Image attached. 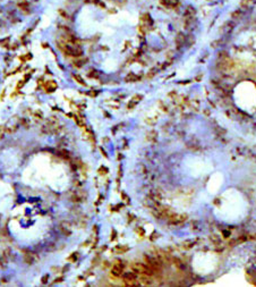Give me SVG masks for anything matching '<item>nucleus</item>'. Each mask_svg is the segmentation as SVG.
I'll use <instances>...</instances> for the list:
<instances>
[{"label": "nucleus", "mask_w": 256, "mask_h": 287, "mask_svg": "<svg viewBox=\"0 0 256 287\" xmlns=\"http://www.w3.org/2000/svg\"><path fill=\"white\" fill-rule=\"evenodd\" d=\"M67 228H68V227H65V225H64V224H61V225H60V230L62 231V234H64V235H66V236H69V235L72 234V231H70L69 229H67Z\"/></svg>", "instance_id": "nucleus-17"}, {"label": "nucleus", "mask_w": 256, "mask_h": 287, "mask_svg": "<svg viewBox=\"0 0 256 287\" xmlns=\"http://www.w3.org/2000/svg\"><path fill=\"white\" fill-rule=\"evenodd\" d=\"M211 240H212L214 243H217V244H220V242H221L220 238L217 236V235H212V236H211Z\"/></svg>", "instance_id": "nucleus-21"}, {"label": "nucleus", "mask_w": 256, "mask_h": 287, "mask_svg": "<svg viewBox=\"0 0 256 287\" xmlns=\"http://www.w3.org/2000/svg\"><path fill=\"white\" fill-rule=\"evenodd\" d=\"M123 278H124V280H136L137 273L134 272V271L125 272V273H123Z\"/></svg>", "instance_id": "nucleus-9"}, {"label": "nucleus", "mask_w": 256, "mask_h": 287, "mask_svg": "<svg viewBox=\"0 0 256 287\" xmlns=\"http://www.w3.org/2000/svg\"><path fill=\"white\" fill-rule=\"evenodd\" d=\"M48 279H49V276L45 275V276L42 278V284H47V283H48Z\"/></svg>", "instance_id": "nucleus-26"}, {"label": "nucleus", "mask_w": 256, "mask_h": 287, "mask_svg": "<svg viewBox=\"0 0 256 287\" xmlns=\"http://www.w3.org/2000/svg\"><path fill=\"white\" fill-rule=\"evenodd\" d=\"M73 77H74V79L78 83V84H81V85H83V86H86V83L84 82V79L82 78V77L79 76V75H77V74H74L73 75Z\"/></svg>", "instance_id": "nucleus-15"}, {"label": "nucleus", "mask_w": 256, "mask_h": 287, "mask_svg": "<svg viewBox=\"0 0 256 287\" xmlns=\"http://www.w3.org/2000/svg\"><path fill=\"white\" fill-rule=\"evenodd\" d=\"M84 199H85V195H81V192H75L72 194V196H70V200L73 201V202H82V201H84Z\"/></svg>", "instance_id": "nucleus-10"}, {"label": "nucleus", "mask_w": 256, "mask_h": 287, "mask_svg": "<svg viewBox=\"0 0 256 287\" xmlns=\"http://www.w3.org/2000/svg\"><path fill=\"white\" fill-rule=\"evenodd\" d=\"M124 265L121 263V261H119V260H117L116 261V263L113 265V267L111 269V273H112V276H114V277H121L123 276V273H124Z\"/></svg>", "instance_id": "nucleus-2"}, {"label": "nucleus", "mask_w": 256, "mask_h": 287, "mask_svg": "<svg viewBox=\"0 0 256 287\" xmlns=\"http://www.w3.org/2000/svg\"><path fill=\"white\" fill-rule=\"evenodd\" d=\"M114 251L117 252V253H119V254H121V253H124V252H127L128 251V248L127 246H117Z\"/></svg>", "instance_id": "nucleus-19"}, {"label": "nucleus", "mask_w": 256, "mask_h": 287, "mask_svg": "<svg viewBox=\"0 0 256 287\" xmlns=\"http://www.w3.org/2000/svg\"><path fill=\"white\" fill-rule=\"evenodd\" d=\"M222 234L224 235V237H226V238L230 236V231H228V230H223V231H222Z\"/></svg>", "instance_id": "nucleus-27"}, {"label": "nucleus", "mask_w": 256, "mask_h": 287, "mask_svg": "<svg viewBox=\"0 0 256 287\" xmlns=\"http://www.w3.org/2000/svg\"><path fill=\"white\" fill-rule=\"evenodd\" d=\"M89 76L94 77V78H98V77H99V74H98V72H96V71H91V72L89 73Z\"/></svg>", "instance_id": "nucleus-22"}, {"label": "nucleus", "mask_w": 256, "mask_h": 287, "mask_svg": "<svg viewBox=\"0 0 256 287\" xmlns=\"http://www.w3.org/2000/svg\"><path fill=\"white\" fill-rule=\"evenodd\" d=\"M34 116H37V119H42V118H43V115H42L41 111H35V113H34Z\"/></svg>", "instance_id": "nucleus-25"}, {"label": "nucleus", "mask_w": 256, "mask_h": 287, "mask_svg": "<svg viewBox=\"0 0 256 287\" xmlns=\"http://www.w3.org/2000/svg\"><path fill=\"white\" fill-rule=\"evenodd\" d=\"M58 85L55 81H47L45 83H43V89L47 93H52L57 90Z\"/></svg>", "instance_id": "nucleus-3"}, {"label": "nucleus", "mask_w": 256, "mask_h": 287, "mask_svg": "<svg viewBox=\"0 0 256 287\" xmlns=\"http://www.w3.org/2000/svg\"><path fill=\"white\" fill-rule=\"evenodd\" d=\"M140 282H141L143 285H151V284H152L151 276L145 275V273H141V276H140Z\"/></svg>", "instance_id": "nucleus-8"}, {"label": "nucleus", "mask_w": 256, "mask_h": 287, "mask_svg": "<svg viewBox=\"0 0 256 287\" xmlns=\"http://www.w3.org/2000/svg\"><path fill=\"white\" fill-rule=\"evenodd\" d=\"M89 61V59L87 58H81V59H76V60H74L73 61V65L75 67H77V68H81V67H83L86 62Z\"/></svg>", "instance_id": "nucleus-11"}, {"label": "nucleus", "mask_w": 256, "mask_h": 287, "mask_svg": "<svg viewBox=\"0 0 256 287\" xmlns=\"http://www.w3.org/2000/svg\"><path fill=\"white\" fill-rule=\"evenodd\" d=\"M142 99H143V96H141V94H135V96L131 98V100H130V101L137 104V103H138V102H140V101H141Z\"/></svg>", "instance_id": "nucleus-18"}, {"label": "nucleus", "mask_w": 256, "mask_h": 287, "mask_svg": "<svg viewBox=\"0 0 256 287\" xmlns=\"http://www.w3.org/2000/svg\"><path fill=\"white\" fill-rule=\"evenodd\" d=\"M195 241H193V240H190V241H186L185 243H184V248L185 249H190V248H193L194 245H195Z\"/></svg>", "instance_id": "nucleus-16"}, {"label": "nucleus", "mask_w": 256, "mask_h": 287, "mask_svg": "<svg viewBox=\"0 0 256 287\" xmlns=\"http://www.w3.org/2000/svg\"><path fill=\"white\" fill-rule=\"evenodd\" d=\"M240 15H241V12H240L239 9H237L236 12H234V13L231 14V17H232V18H238Z\"/></svg>", "instance_id": "nucleus-20"}, {"label": "nucleus", "mask_w": 256, "mask_h": 287, "mask_svg": "<svg viewBox=\"0 0 256 287\" xmlns=\"http://www.w3.org/2000/svg\"><path fill=\"white\" fill-rule=\"evenodd\" d=\"M114 235H117V233H116L114 230H112V236H111V240H112V241L114 240Z\"/></svg>", "instance_id": "nucleus-28"}, {"label": "nucleus", "mask_w": 256, "mask_h": 287, "mask_svg": "<svg viewBox=\"0 0 256 287\" xmlns=\"http://www.w3.org/2000/svg\"><path fill=\"white\" fill-rule=\"evenodd\" d=\"M227 57H228V55H227L226 51H222V52H220L219 54V58H221V59H224V58H227Z\"/></svg>", "instance_id": "nucleus-24"}, {"label": "nucleus", "mask_w": 256, "mask_h": 287, "mask_svg": "<svg viewBox=\"0 0 256 287\" xmlns=\"http://www.w3.org/2000/svg\"><path fill=\"white\" fill-rule=\"evenodd\" d=\"M195 8H193L192 6H188L187 7V9L185 10V14H184V17L186 18V20L187 22H189V20H192L193 19V17L195 16Z\"/></svg>", "instance_id": "nucleus-5"}, {"label": "nucleus", "mask_w": 256, "mask_h": 287, "mask_svg": "<svg viewBox=\"0 0 256 287\" xmlns=\"http://www.w3.org/2000/svg\"><path fill=\"white\" fill-rule=\"evenodd\" d=\"M24 260L27 265H33L34 261L37 260V258H35V255H33V253H26L24 255Z\"/></svg>", "instance_id": "nucleus-12"}, {"label": "nucleus", "mask_w": 256, "mask_h": 287, "mask_svg": "<svg viewBox=\"0 0 256 287\" xmlns=\"http://www.w3.org/2000/svg\"><path fill=\"white\" fill-rule=\"evenodd\" d=\"M58 155L60 158H62V159H66V160L70 159V153L68 152L67 150H64V149H61V150L58 151Z\"/></svg>", "instance_id": "nucleus-14"}, {"label": "nucleus", "mask_w": 256, "mask_h": 287, "mask_svg": "<svg viewBox=\"0 0 256 287\" xmlns=\"http://www.w3.org/2000/svg\"><path fill=\"white\" fill-rule=\"evenodd\" d=\"M2 131H3V128H2V126H0V136L2 135Z\"/></svg>", "instance_id": "nucleus-30"}, {"label": "nucleus", "mask_w": 256, "mask_h": 287, "mask_svg": "<svg viewBox=\"0 0 256 287\" xmlns=\"http://www.w3.org/2000/svg\"><path fill=\"white\" fill-rule=\"evenodd\" d=\"M17 6H18V8L22 10V12H23V13H24V14H30V13H31L28 1H26V0H22V1L17 2Z\"/></svg>", "instance_id": "nucleus-4"}, {"label": "nucleus", "mask_w": 256, "mask_h": 287, "mask_svg": "<svg viewBox=\"0 0 256 287\" xmlns=\"http://www.w3.org/2000/svg\"><path fill=\"white\" fill-rule=\"evenodd\" d=\"M76 260H77V253H74L72 256L68 258V261H70V262H75Z\"/></svg>", "instance_id": "nucleus-23"}, {"label": "nucleus", "mask_w": 256, "mask_h": 287, "mask_svg": "<svg viewBox=\"0 0 256 287\" xmlns=\"http://www.w3.org/2000/svg\"><path fill=\"white\" fill-rule=\"evenodd\" d=\"M185 40H186V37L184 35L183 33H179L177 37H176V45L178 49H180L185 44Z\"/></svg>", "instance_id": "nucleus-7"}, {"label": "nucleus", "mask_w": 256, "mask_h": 287, "mask_svg": "<svg viewBox=\"0 0 256 287\" xmlns=\"http://www.w3.org/2000/svg\"><path fill=\"white\" fill-rule=\"evenodd\" d=\"M98 94V91H95V92H90V96H95Z\"/></svg>", "instance_id": "nucleus-29"}, {"label": "nucleus", "mask_w": 256, "mask_h": 287, "mask_svg": "<svg viewBox=\"0 0 256 287\" xmlns=\"http://www.w3.org/2000/svg\"><path fill=\"white\" fill-rule=\"evenodd\" d=\"M140 78H141V77L137 76L136 74H134V73H129L127 76L125 77V81H126L127 83H133V82H137Z\"/></svg>", "instance_id": "nucleus-13"}, {"label": "nucleus", "mask_w": 256, "mask_h": 287, "mask_svg": "<svg viewBox=\"0 0 256 287\" xmlns=\"http://www.w3.org/2000/svg\"><path fill=\"white\" fill-rule=\"evenodd\" d=\"M58 48L60 49V51H62L66 56L69 57H82L83 55V49L79 48V45L76 44H70V43H66L64 41L61 42H57Z\"/></svg>", "instance_id": "nucleus-1"}, {"label": "nucleus", "mask_w": 256, "mask_h": 287, "mask_svg": "<svg viewBox=\"0 0 256 287\" xmlns=\"http://www.w3.org/2000/svg\"><path fill=\"white\" fill-rule=\"evenodd\" d=\"M60 280H62V278H58V279H56V283H59Z\"/></svg>", "instance_id": "nucleus-31"}, {"label": "nucleus", "mask_w": 256, "mask_h": 287, "mask_svg": "<svg viewBox=\"0 0 256 287\" xmlns=\"http://www.w3.org/2000/svg\"><path fill=\"white\" fill-rule=\"evenodd\" d=\"M160 2L167 8H176L179 5L178 0H160Z\"/></svg>", "instance_id": "nucleus-6"}]
</instances>
